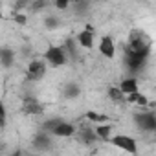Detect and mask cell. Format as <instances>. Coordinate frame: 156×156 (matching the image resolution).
<instances>
[{
    "mask_svg": "<svg viewBox=\"0 0 156 156\" xmlns=\"http://www.w3.org/2000/svg\"><path fill=\"white\" fill-rule=\"evenodd\" d=\"M108 141L116 147H119L121 151L129 152V154H136L138 152V147H136V140L130 138V136H125V134H118V136H112L108 138Z\"/></svg>",
    "mask_w": 156,
    "mask_h": 156,
    "instance_id": "2",
    "label": "cell"
},
{
    "mask_svg": "<svg viewBox=\"0 0 156 156\" xmlns=\"http://www.w3.org/2000/svg\"><path fill=\"white\" fill-rule=\"evenodd\" d=\"M108 98H110L112 101L119 103V101H123V99H125V94L119 90V87H110V88H108Z\"/></svg>",
    "mask_w": 156,
    "mask_h": 156,
    "instance_id": "18",
    "label": "cell"
},
{
    "mask_svg": "<svg viewBox=\"0 0 156 156\" xmlns=\"http://www.w3.org/2000/svg\"><path fill=\"white\" fill-rule=\"evenodd\" d=\"M0 19H2V9H0Z\"/></svg>",
    "mask_w": 156,
    "mask_h": 156,
    "instance_id": "29",
    "label": "cell"
},
{
    "mask_svg": "<svg viewBox=\"0 0 156 156\" xmlns=\"http://www.w3.org/2000/svg\"><path fill=\"white\" fill-rule=\"evenodd\" d=\"M119 90L123 94H130V92H136L138 90V81L132 79V77H129V79H123L121 85H119Z\"/></svg>",
    "mask_w": 156,
    "mask_h": 156,
    "instance_id": "15",
    "label": "cell"
},
{
    "mask_svg": "<svg viewBox=\"0 0 156 156\" xmlns=\"http://www.w3.org/2000/svg\"><path fill=\"white\" fill-rule=\"evenodd\" d=\"M50 134H53L57 138H68V136H73L75 134V127L72 123H68V121H61Z\"/></svg>",
    "mask_w": 156,
    "mask_h": 156,
    "instance_id": "9",
    "label": "cell"
},
{
    "mask_svg": "<svg viewBox=\"0 0 156 156\" xmlns=\"http://www.w3.org/2000/svg\"><path fill=\"white\" fill-rule=\"evenodd\" d=\"M134 121L141 130H147V132L156 130V116H154V112H141V114L138 112V114H134Z\"/></svg>",
    "mask_w": 156,
    "mask_h": 156,
    "instance_id": "4",
    "label": "cell"
},
{
    "mask_svg": "<svg viewBox=\"0 0 156 156\" xmlns=\"http://www.w3.org/2000/svg\"><path fill=\"white\" fill-rule=\"evenodd\" d=\"M53 6H55L57 9H68L70 0H53Z\"/></svg>",
    "mask_w": 156,
    "mask_h": 156,
    "instance_id": "26",
    "label": "cell"
},
{
    "mask_svg": "<svg viewBox=\"0 0 156 156\" xmlns=\"http://www.w3.org/2000/svg\"><path fill=\"white\" fill-rule=\"evenodd\" d=\"M44 26H46L48 30H55V28L59 26V19H57V17H48V19L44 20Z\"/></svg>",
    "mask_w": 156,
    "mask_h": 156,
    "instance_id": "23",
    "label": "cell"
},
{
    "mask_svg": "<svg viewBox=\"0 0 156 156\" xmlns=\"http://www.w3.org/2000/svg\"><path fill=\"white\" fill-rule=\"evenodd\" d=\"M112 125L110 123H101V125H98L96 129H94V132H96V136L98 138H101V140H105V141H108V138H110V134H112Z\"/></svg>",
    "mask_w": 156,
    "mask_h": 156,
    "instance_id": "13",
    "label": "cell"
},
{
    "mask_svg": "<svg viewBox=\"0 0 156 156\" xmlns=\"http://www.w3.org/2000/svg\"><path fill=\"white\" fill-rule=\"evenodd\" d=\"M62 50L66 51V57L70 55L72 59H77V50H75V41H73V39H66Z\"/></svg>",
    "mask_w": 156,
    "mask_h": 156,
    "instance_id": "17",
    "label": "cell"
},
{
    "mask_svg": "<svg viewBox=\"0 0 156 156\" xmlns=\"http://www.w3.org/2000/svg\"><path fill=\"white\" fill-rule=\"evenodd\" d=\"M30 2H31V0H17V4H15V11H20V9H24V8H28V6H30Z\"/></svg>",
    "mask_w": 156,
    "mask_h": 156,
    "instance_id": "27",
    "label": "cell"
},
{
    "mask_svg": "<svg viewBox=\"0 0 156 156\" xmlns=\"http://www.w3.org/2000/svg\"><path fill=\"white\" fill-rule=\"evenodd\" d=\"M61 121H62L61 118H55V119H46V121L42 123V130L50 134V132H51V130H53V129H55V127L61 123Z\"/></svg>",
    "mask_w": 156,
    "mask_h": 156,
    "instance_id": "20",
    "label": "cell"
},
{
    "mask_svg": "<svg viewBox=\"0 0 156 156\" xmlns=\"http://www.w3.org/2000/svg\"><path fill=\"white\" fill-rule=\"evenodd\" d=\"M46 6H48L46 0H33V2H30V6H28V8H30L33 13H37V11H42Z\"/></svg>",
    "mask_w": 156,
    "mask_h": 156,
    "instance_id": "21",
    "label": "cell"
},
{
    "mask_svg": "<svg viewBox=\"0 0 156 156\" xmlns=\"http://www.w3.org/2000/svg\"><path fill=\"white\" fill-rule=\"evenodd\" d=\"M85 116H87V119H90V121H94V123H105V121H107V116L98 114V112H94V110H88Z\"/></svg>",
    "mask_w": 156,
    "mask_h": 156,
    "instance_id": "19",
    "label": "cell"
},
{
    "mask_svg": "<svg viewBox=\"0 0 156 156\" xmlns=\"http://www.w3.org/2000/svg\"><path fill=\"white\" fill-rule=\"evenodd\" d=\"M136 39H147V37L141 30H132L130 35H129V41H136Z\"/></svg>",
    "mask_w": 156,
    "mask_h": 156,
    "instance_id": "24",
    "label": "cell"
},
{
    "mask_svg": "<svg viewBox=\"0 0 156 156\" xmlns=\"http://www.w3.org/2000/svg\"><path fill=\"white\" fill-rule=\"evenodd\" d=\"M33 147L39 149V151H50L51 149V138L48 136V132H39L35 138H33Z\"/></svg>",
    "mask_w": 156,
    "mask_h": 156,
    "instance_id": "10",
    "label": "cell"
},
{
    "mask_svg": "<svg viewBox=\"0 0 156 156\" xmlns=\"http://www.w3.org/2000/svg\"><path fill=\"white\" fill-rule=\"evenodd\" d=\"M79 92H81V88H79V85H75V83H68L66 88H64V96H66L68 99L77 98V96H79Z\"/></svg>",
    "mask_w": 156,
    "mask_h": 156,
    "instance_id": "16",
    "label": "cell"
},
{
    "mask_svg": "<svg viewBox=\"0 0 156 156\" xmlns=\"http://www.w3.org/2000/svg\"><path fill=\"white\" fill-rule=\"evenodd\" d=\"M44 73H46V64H44V61L35 59V61L30 62L28 72H26V77H28V81H41L42 77H44Z\"/></svg>",
    "mask_w": 156,
    "mask_h": 156,
    "instance_id": "5",
    "label": "cell"
},
{
    "mask_svg": "<svg viewBox=\"0 0 156 156\" xmlns=\"http://www.w3.org/2000/svg\"><path fill=\"white\" fill-rule=\"evenodd\" d=\"M77 44H79L81 48L85 50H92L94 48V28L92 26H87L83 31L77 33Z\"/></svg>",
    "mask_w": 156,
    "mask_h": 156,
    "instance_id": "7",
    "label": "cell"
},
{
    "mask_svg": "<svg viewBox=\"0 0 156 156\" xmlns=\"http://www.w3.org/2000/svg\"><path fill=\"white\" fill-rule=\"evenodd\" d=\"M99 53H101L103 57H107V59H114V55H116V46H114L112 37H108V35L101 37V42H99Z\"/></svg>",
    "mask_w": 156,
    "mask_h": 156,
    "instance_id": "8",
    "label": "cell"
},
{
    "mask_svg": "<svg viewBox=\"0 0 156 156\" xmlns=\"http://www.w3.org/2000/svg\"><path fill=\"white\" fill-rule=\"evenodd\" d=\"M13 20H15L17 24H20V26H24V24L28 22V17H26L24 13H20V11H15V13H13Z\"/></svg>",
    "mask_w": 156,
    "mask_h": 156,
    "instance_id": "22",
    "label": "cell"
},
{
    "mask_svg": "<svg viewBox=\"0 0 156 156\" xmlns=\"http://www.w3.org/2000/svg\"><path fill=\"white\" fill-rule=\"evenodd\" d=\"M125 99H127L129 103H136V105H140V107H145V105L149 103L147 96H145V94H140L138 90H136V92H130V94H125Z\"/></svg>",
    "mask_w": 156,
    "mask_h": 156,
    "instance_id": "14",
    "label": "cell"
},
{
    "mask_svg": "<svg viewBox=\"0 0 156 156\" xmlns=\"http://www.w3.org/2000/svg\"><path fill=\"white\" fill-rule=\"evenodd\" d=\"M44 57H46V61H48L51 66H62V64H66V61H68L66 51H64L61 46H50V48L46 50Z\"/></svg>",
    "mask_w": 156,
    "mask_h": 156,
    "instance_id": "3",
    "label": "cell"
},
{
    "mask_svg": "<svg viewBox=\"0 0 156 156\" xmlns=\"http://www.w3.org/2000/svg\"><path fill=\"white\" fill-rule=\"evenodd\" d=\"M105 2H107V0H105Z\"/></svg>",
    "mask_w": 156,
    "mask_h": 156,
    "instance_id": "30",
    "label": "cell"
},
{
    "mask_svg": "<svg viewBox=\"0 0 156 156\" xmlns=\"http://www.w3.org/2000/svg\"><path fill=\"white\" fill-rule=\"evenodd\" d=\"M149 55H151V46H149V48H143V50H130V48H125V62H127V68H129L130 72L141 70Z\"/></svg>",
    "mask_w": 156,
    "mask_h": 156,
    "instance_id": "1",
    "label": "cell"
},
{
    "mask_svg": "<svg viewBox=\"0 0 156 156\" xmlns=\"http://www.w3.org/2000/svg\"><path fill=\"white\" fill-rule=\"evenodd\" d=\"M96 140H98V136H96L94 129H90V127H81V130H79V141H81V143L90 145V143H94Z\"/></svg>",
    "mask_w": 156,
    "mask_h": 156,
    "instance_id": "11",
    "label": "cell"
},
{
    "mask_svg": "<svg viewBox=\"0 0 156 156\" xmlns=\"http://www.w3.org/2000/svg\"><path fill=\"white\" fill-rule=\"evenodd\" d=\"M0 62H2L6 68L13 66V62H15V51L11 48H0Z\"/></svg>",
    "mask_w": 156,
    "mask_h": 156,
    "instance_id": "12",
    "label": "cell"
},
{
    "mask_svg": "<svg viewBox=\"0 0 156 156\" xmlns=\"http://www.w3.org/2000/svg\"><path fill=\"white\" fill-rule=\"evenodd\" d=\"M87 8H88V0H75V9L77 11H87Z\"/></svg>",
    "mask_w": 156,
    "mask_h": 156,
    "instance_id": "25",
    "label": "cell"
},
{
    "mask_svg": "<svg viewBox=\"0 0 156 156\" xmlns=\"http://www.w3.org/2000/svg\"><path fill=\"white\" fill-rule=\"evenodd\" d=\"M22 112L28 116H37V114L44 112V105L35 98H24L22 99Z\"/></svg>",
    "mask_w": 156,
    "mask_h": 156,
    "instance_id": "6",
    "label": "cell"
},
{
    "mask_svg": "<svg viewBox=\"0 0 156 156\" xmlns=\"http://www.w3.org/2000/svg\"><path fill=\"white\" fill-rule=\"evenodd\" d=\"M4 125H6V107L0 101V127H4Z\"/></svg>",
    "mask_w": 156,
    "mask_h": 156,
    "instance_id": "28",
    "label": "cell"
}]
</instances>
